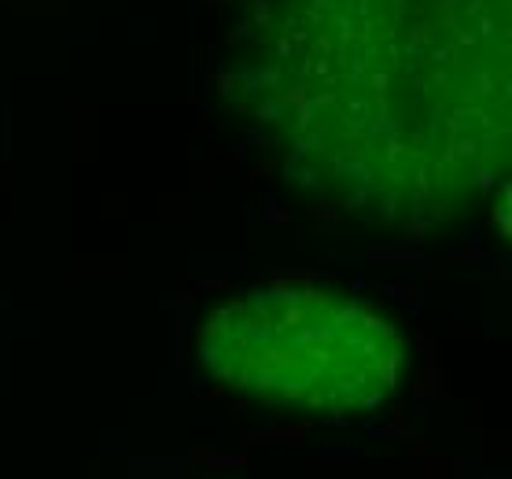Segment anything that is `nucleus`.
<instances>
[{
  "mask_svg": "<svg viewBox=\"0 0 512 479\" xmlns=\"http://www.w3.org/2000/svg\"><path fill=\"white\" fill-rule=\"evenodd\" d=\"M233 93L350 211L435 218L509 148V0H255Z\"/></svg>",
  "mask_w": 512,
  "mask_h": 479,
  "instance_id": "nucleus-1",
  "label": "nucleus"
},
{
  "mask_svg": "<svg viewBox=\"0 0 512 479\" xmlns=\"http://www.w3.org/2000/svg\"><path fill=\"white\" fill-rule=\"evenodd\" d=\"M196 362L218 387L299 413H365L409 365L402 328L321 284H262L218 303L196 332Z\"/></svg>",
  "mask_w": 512,
  "mask_h": 479,
  "instance_id": "nucleus-2",
  "label": "nucleus"
}]
</instances>
